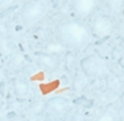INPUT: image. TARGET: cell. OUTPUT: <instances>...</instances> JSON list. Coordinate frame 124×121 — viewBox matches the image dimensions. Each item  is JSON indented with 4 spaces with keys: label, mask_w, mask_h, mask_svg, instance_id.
<instances>
[{
    "label": "cell",
    "mask_w": 124,
    "mask_h": 121,
    "mask_svg": "<svg viewBox=\"0 0 124 121\" xmlns=\"http://www.w3.org/2000/svg\"><path fill=\"white\" fill-rule=\"evenodd\" d=\"M58 41L65 47L82 48L92 41L90 29L78 19H71L62 22L55 28Z\"/></svg>",
    "instance_id": "cell-1"
},
{
    "label": "cell",
    "mask_w": 124,
    "mask_h": 121,
    "mask_svg": "<svg viewBox=\"0 0 124 121\" xmlns=\"http://www.w3.org/2000/svg\"><path fill=\"white\" fill-rule=\"evenodd\" d=\"M48 12V5L45 0H29L21 9V19L27 27L39 23Z\"/></svg>",
    "instance_id": "cell-2"
},
{
    "label": "cell",
    "mask_w": 124,
    "mask_h": 121,
    "mask_svg": "<svg viewBox=\"0 0 124 121\" xmlns=\"http://www.w3.org/2000/svg\"><path fill=\"white\" fill-rule=\"evenodd\" d=\"M80 68H81L82 74L85 75L87 78L102 76L107 70L106 63L95 55H90V56L82 58L80 62Z\"/></svg>",
    "instance_id": "cell-3"
},
{
    "label": "cell",
    "mask_w": 124,
    "mask_h": 121,
    "mask_svg": "<svg viewBox=\"0 0 124 121\" xmlns=\"http://www.w3.org/2000/svg\"><path fill=\"white\" fill-rule=\"evenodd\" d=\"M112 29H113V26H112L111 19L105 15H99L92 22L90 33H92V37H94L96 39L106 40L110 37V34L112 33Z\"/></svg>",
    "instance_id": "cell-4"
},
{
    "label": "cell",
    "mask_w": 124,
    "mask_h": 121,
    "mask_svg": "<svg viewBox=\"0 0 124 121\" xmlns=\"http://www.w3.org/2000/svg\"><path fill=\"white\" fill-rule=\"evenodd\" d=\"M99 1L100 0H70V5L80 18H85L96 9Z\"/></svg>",
    "instance_id": "cell-5"
},
{
    "label": "cell",
    "mask_w": 124,
    "mask_h": 121,
    "mask_svg": "<svg viewBox=\"0 0 124 121\" xmlns=\"http://www.w3.org/2000/svg\"><path fill=\"white\" fill-rule=\"evenodd\" d=\"M70 108V101L64 97H52L47 102V109L55 115H62Z\"/></svg>",
    "instance_id": "cell-6"
},
{
    "label": "cell",
    "mask_w": 124,
    "mask_h": 121,
    "mask_svg": "<svg viewBox=\"0 0 124 121\" xmlns=\"http://www.w3.org/2000/svg\"><path fill=\"white\" fill-rule=\"evenodd\" d=\"M35 56L38 57V61L40 62V64L47 70L53 72L58 68V61L52 55L47 52H35Z\"/></svg>",
    "instance_id": "cell-7"
},
{
    "label": "cell",
    "mask_w": 124,
    "mask_h": 121,
    "mask_svg": "<svg viewBox=\"0 0 124 121\" xmlns=\"http://www.w3.org/2000/svg\"><path fill=\"white\" fill-rule=\"evenodd\" d=\"M13 92L18 98H25L30 93V85L22 79H13Z\"/></svg>",
    "instance_id": "cell-8"
},
{
    "label": "cell",
    "mask_w": 124,
    "mask_h": 121,
    "mask_svg": "<svg viewBox=\"0 0 124 121\" xmlns=\"http://www.w3.org/2000/svg\"><path fill=\"white\" fill-rule=\"evenodd\" d=\"M117 108L110 105L95 121H117Z\"/></svg>",
    "instance_id": "cell-9"
},
{
    "label": "cell",
    "mask_w": 124,
    "mask_h": 121,
    "mask_svg": "<svg viewBox=\"0 0 124 121\" xmlns=\"http://www.w3.org/2000/svg\"><path fill=\"white\" fill-rule=\"evenodd\" d=\"M72 103L75 105L82 107V108H85V109H89V108H92L94 105V101L90 99V98H88V97H85V96H81L78 98H75L72 101Z\"/></svg>",
    "instance_id": "cell-10"
},
{
    "label": "cell",
    "mask_w": 124,
    "mask_h": 121,
    "mask_svg": "<svg viewBox=\"0 0 124 121\" xmlns=\"http://www.w3.org/2000/svg\"><path fill=\"white\" fill-rule=\"evenodd\" d=\"M106 2H107V5H108V7H110V10H111L112 12L118 13V12L121 11L123 0H106Z\"/></svg>",
    "instance_id": "cell-11"
},
{
    "label": "cell",
    "mask_w": 124,
    "mask_h": 121,
    "mask_svg": "<svg viewBox=\"0 0 124 121\" xmlns=\"http://www.w3.org/2000/svg\"><path fill=\"white\" fill-rule=\"evenodd\" d=\"M64 47H65V46H64L60 41H59V45H55V44H48V45L46 46V48H47L48 52H57V53L64 51Z\"/></svg>",
    "instance_id": "cell-12"
},
{
    "label": "cell",
    "mask_w": 124,
    "mask_h": 121,
    "mask_svg": "<svg viewBox=\"0 0 124 121\" xmlns=\"http://www.w3.org/2000/svg\"><path fill=\"white\" fill-rule=\"evenodd\" d=\"M58 85H59V82H58V81H54V82H51L49 85H41V86H40V88L42 90V93H43V94H46V93H48V92L53 91L55 87H58Z\"/></svg>",
    "instance_id": "cell-13"
},
{
    "label": "cell",
    "mask_w": 124,
    "mask_h": 121,
    "mask_svg": "<svg viewBox=\"0 0 124 121\" xmlns=\"http://www.w3.org/2000/svg\"><path fill=\"white\" fill-rule=\"evenodd\" d=\"M17 9V6H10V7H7V9H5L4 11H1L0 12V18H2V17H6L7 15H11L15 10Z\"/></svg>",
    "instance_id": "cell-14"
},
{
    "label": "cell",
    "mask_w": 124,
    "mask_h": 121,
    "mask_svg": "<svg viewBox=\"0 0 124 121\" xmlns=\"http://www.w3.org/2000/svg\"><path fill=\"white\" fill-rule=\"evenodd\" d=\"M0 96L1 97H5L6 96V84H5V81H1L0 82Z\"/></svg>",
    "instance_id": "cell-15"
},
{
    "label": "cell",
    "mask_w": 124,
    "mask_h": 121,
    "mask_svg": "<svg viewBox=\"0 0 124 121\" xmlns=\"http://www.w3.org/2000/svg\"><path fill=\"white\" fill-rule=\"evenodd\" d=\"M70 121H83V116L80 114V113H76V114L71 118V120Z\"/></svg>",
    "instance_id": "cell-16"
},
{
    "label": "cell",
    "mask_w": 124,
    "mask_h": 121,
    "mask_svg": "<svg viewBox=\"0 0 124 121\" xmlns=\"http://www.w3.org/2000/svg\"><path fill=\"white\" fill-rule=\"evenodd\" d=\"M51 2H52V6H53L54 9H57V7H59L62 0H51Z\"/></svg>",
    "instance_id": "cell-17"
},
{
    "label": "cell",
    "mask_w": 124,
    "mask_h": 121,
    "mask_svg": "<svg viewBox=\"0 0 124 121\" xmlns=\"http://www.w3.org/2000/svg\"><path fill=\"white\" fill-rule=\"evenodd\" d=\"M12 0H0V6H6L11 2Z\"/></svg>",
    "instance_id": "cell-18"
},
{
    "label": "cell",
    "mask_w": 124,
    "mask_h": 121,
    "mask_svg": "<svg viewBox=\"0 0 124 121\" xmlns=\"http://www.w3.org/2000/svg\"><path fill=\"white\" fill-rule=\"evenodd\" d=\"M16 116V113H13V112H11V113H7V118L8 119H13Z\"/></svg>",
    "instance_id": "cell-19"
},
{
    "label": "cell",
    "mask_w": 124,
    "mask_h": 121,
    "mask_svg": "<svg viewBox=\"0 0 124 121\" xmlns=\"http://www.w3.org/2000/svg\"><path fill=\"white\" fill-rule=\"evenodd\" d=\"M119 101H121V104L124 107V92H122V94H121V97H119Z\"/></svg>",
    "instance_id": "cell-20"
},
{
    "label": "cell",
    "mask_w": 124,
    "mask_h": 121,
    "mask_svg": "<svg viewBox=\"0 0 124 121\" xmlns=\"http://www.w3.org/2000/svg\"><path fill=\"white\" fill-rule=\"evenodd\" d=\"M118 63H119V65H121V67H124V56L122 57V58H119Z\"/></svg>",
    "instance_id": "cell-21"
},
{
    "label": "cell",
    "mask_w": 124,
    "mask_h": 121,
    "mask_svg": "<svg viewBox=\"0 0 124 121\" xmlns=\"http://www.w3.org/2000/svg\"><path fill=\"white\" fill-rule=\"evenodd\" d=\"M10 121H15V120H10Z\"/></svg>",
    "instance_id": "cell-22"
},
{
    "label": "cell",
    "mask_w": 124,
    "mask_h": 121,
    "mask_svg": "<svg viewBox=\"0 0 124 121\" xmlns=\"http://www.w3.org/2000/svg\"><path fill=\"white\" fill-rule=\"evenodd\" d=\"M47 121H51V120H47Z\"/></svg>",
    "instance_id": "cell-23"
}]
</instances>
